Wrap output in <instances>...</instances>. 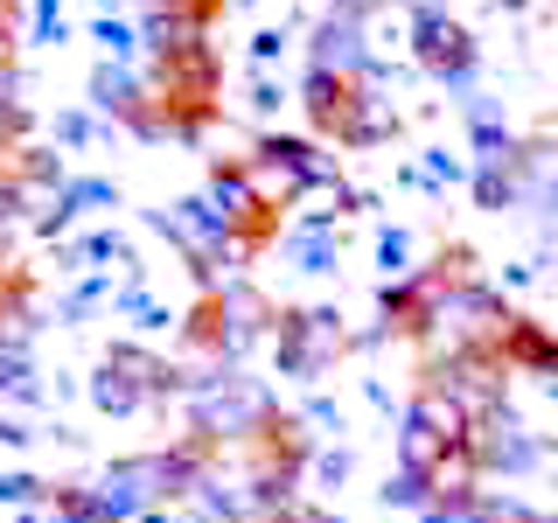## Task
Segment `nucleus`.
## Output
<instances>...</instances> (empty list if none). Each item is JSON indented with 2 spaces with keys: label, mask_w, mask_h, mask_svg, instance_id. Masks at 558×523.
I'll use <instances>...</instances> for the list:
<instances>
[{
  "label": "nucleus",
  "mask_w": 558,
  "mask_h": 523,
  "mask_svg": "<svg viewBox=\"0 0 558 523\" xmlns=\"http://www.w3.org/2000/svg\"><path fill=\"white\" fill-rule=\"evenodd\" d=\"M371 105V92H363L356 70H314L307 77V119L322 139H336V147H363V139H377V119L363 112Z\"/></svg>",
  "instance_id": "nucleus-3"
},
{
  "label": "nucleus",
  "mask_w": 558,
  "mask_h": 523,
  "mask_svg": "<svg viewBox=\"0 0 558 523\" xmlns=\"http://www.w3.org/2000/svg\"><path fill=\"white\" fill-rule=\"evenodd\" d=\"M223 336H231V301H223V293H203V301H196V314H189V342L217 349Z\"/></svg>",
  "instance_id": "nucleus-7"
},
{
  "label": "nucleus",
  "mask_w": 558,
  "mask_h": 523,
  "mask_svg": "<svg viewBox=\"0 0 558 523\" xmlns=\"http://www.w3.org/2000/svg\"><path fill=\"white\" fill-rule=\"evenodd\" d=\"M418 57H426L433 70H468L475 49H468V28L461 22H426V28H418Z\"/></svg>",
  "instance_id": "nucleus-5"
},
{
  "label": "nucleus",
  "mask_w": 558,
  "mask_h": 523,
  "mask_svg": "<svg viewBox=\"0 0 558 523\" xmlns=\"http://www.w3.org/2000/svg\"><path fill=\"white\" fill-rule=\"evenodd\" d=\"M154 119L161 133H203L217 119L223 98V57L203 42V35H168L161 57H154Z\"/></svg>",
  "instance_id": "nucleus-1"
},
{
  "label": "nucleus",
  "mask_w": 558,
  "mask_h": 523,
  "mask_svg": "<svg viewBox=\"0 0 558 523\" xmlns=\"http://www.w3.org/2000/svg\"><path fill=\"white\" fill-rule=\"evenodd\" d=\"M238 447H244V467H252L258 496H293V482L307 467V426L301 418L279 412V405H258L252 426L238 433Z\"/></svg>",
  "instance_id": "nucleus-2"
},
{
  "label": "nucleus",
  "mask_w": 558,
  "mask_h": 523,
  "mask_svg": "<svg viewBox=\"0 0 558 523\" xmlns=\"http://www.w3.org/2000/svg\"><path fill=\"white\" fill-rule=\"evenodd\" d=\"M154 8H161L168 35H209V22H217L231 0H154Z\"/></svg>",
  "instance_id": "nucleus-6"
},
{
  "label": "nucleus",
  "mask_w": 558,
  "mask_h": 523,
  "mask_svg": "<svg viewBox=\"0 0 558 523\" xmlns=\"http://www.w3.org/2000/svg\"><path fill=\"white\" fill-rule=\"evenodd\" d=\"M266 523H328V516L307 510V502H293V496H279V510H266Z\"/></svg>",
  "instance_id": "nucleus-9"
},
{
  "label": "nucleus",
  "mask_w": 558,
  "mask_h": 523,
  "mask_svg": "<svg viewBox=\"0 0 558 523\" xmlns=\"http://www.w3.org/2000/svg\"><path fill=\"white\" fill-rule=\"evenodd\" d=\"M447 321V301L426 287V279H405V287H391L384 293V336H398V342H426L433 328Z\"/></svg>",
  "instance_id": "nucleus-4"
},
{
  "label": "nucleus",
  "mask_w": 558,
  "mask_h": 523,
  "mask_svg": "<svg viewBox=\"0 0 558 523\" xmlns=\"http://www.w3.org/2000/svg\"><path fill=\"white\" fill-rule=\"evenodd\" d=\"M28 293H35V279L22 266H0V336H14V328H22Z\"/></svg>",
  "instance_id": "nucleus-8"
}]
</instances>
